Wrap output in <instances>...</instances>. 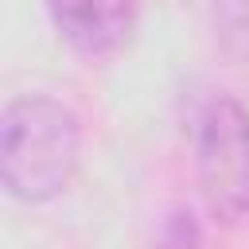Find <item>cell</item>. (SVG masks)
Listing matches in <instances>:
<instances>
[{
	"mask_svg": "<svg viewBox=\"0 0 249 249\" xmlns=\"http://www.w3.org/2000/svg\"><path fill=\"white\" fill-rule=\"evenodd\" d=\"M198 191L210 218L233 226L249 214V117L245 109L218 93L198 121Z\"/></svg>",
	"mask_w": 249,
	"mask_h": 249,
	"instance_id": "2",
	"label": "cell"
},
{
	"mask_svg": "<svg viewBox=\"0 0 249 249\" xmlns=\"http://www.w3.org/2000/svg\"><path fill=\"white\" fill-rule=\"evenodd\" d=\"M82 148L78 117L51 93H23L4 105L0 179L19 202H47L74 179Z\"/></svg>",
	"mask_w": 249,
	"mask_h": 249,
	"instance_id": "1",
	"label": "cell"
},
{
	"mask_svg": "<svg viewBox=\"0 0 249 249\" xmlns=\"http://www.w3.org/2000/svg\"><path fill=\"white\" fill-rule=\"evenodd\" d=\"M58 35L86 58L121 51L136 27L140 0H47Z\"/></svg>",
	"mask_w": 249,
	"mask_h": 249,
	"instance_id": "3",
	"label": "cell"
}]
</instances>
